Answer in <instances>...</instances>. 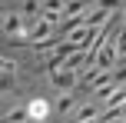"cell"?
Segmentation results:
<instances>
[{
	"mask_svg": "<svg viewBox=\"0 0 126 123\" xmlns=\"http://www.w3.org/2000/svg\"><path fill=\"white\" fill-rule=\"evenodd\" d=\"M113 63H116V50L110 47V40H106V43L96 50V57H93V70H106V73H110Z\"/></svg>",
	"mask_w": 126,
	"mask_h": 123,
	"instance_id": "2",
	"label": "cell"
},
{
	"mask_svg": "<svg viewBox=\"0 0 126 123\" xmlns=\"http://www.w3.org/2000/svg\"><path fill=\"white\" fill-rule=\"evenodd\" d=\"M50 83L57 87L60 93H70L76 87V73L73 70H50Z\"/></svg>",
	"mask_w": 126,
	"mask_h": 123,
	"instance_id": "3",
	"label": "cell"
},
{
	"mask_svg": "<svg viewBox=\"0 0 126 123\" xmlns=\"http://www.w3.org/2000/svg\"><path fill=\"white\" fill-rule=\"evenodd\" d=\"M27 117H30V123H47V117H50V103H47L43 97H30V103L23 106Z\"/></svg>",
	"mask_w": 126,
	"mask_h": 123,
	"instance_id": "1",
	"label": "cell"
},
{
	"mask_svg": "<svg viewBox=\"0 0 126 123\" xmlns=\"http://www.w3.org/2000/svg\"><path fill=\"white\" fill-rule=\"evenodd\" d=\"M7 123H30V117H27V110H10L7 113Z\"/></svg>",
	"mask_w": 126,
	"mask_h": 123,
	"instance_id": "11",
	"label": "cell"
},
{
	"mask_svg": "<svg viewBox=\"0 0 126 123\" xmlns=\"http://www.w3.org/2000/svg\"><path fill=\"white\" fill-rule=\"evenodd\" d=\"M3 30H7V37H17V33L27 30V20L20 17V13H10V17L3 20Z\"/></svg>",
	"mask_w": 126,
	"mask_h": 123,
	"instance_id": "5",
	"label": "cell"
},
{
	"mask_svg": "<svg viewBox=\"0 0 126 123\" xmlns=\"http://www.w3.org/2000/svg\"><path fill=\"white\" fill-rule=\"evenodd\" d=\"M106 103H110V106H123V103H126V93H123V87H113V93L106 97Z\"/></svg>",
	"mask_w": 126,
	"mask_h": 123,
	"instance_id": "8",
	"label": "cell"
},
{
	"mask_svg": "<svg viewBox=\"0 0 126 123\" xmlns=\"http://www.w3.org/2000/svg\"><path fill=\"white\" fill-rule=\"evenodd\" d=\"M13 90V73H0V93H10Z\"/></svg>",
	"mask_w": 126,
	"mask_h": 123,
	"instance_id": "12",
	"label": "cell"
},
{
	"mask_svg": "<svg viewBox=\"0 0 126 123\" xmlns=\"http://www.w3.org/2000/svg\"><path fill=\"white\" fill-rule=\"evenodd\" d=\"M90 10V0H63V10L60 17H80V13Z\"/></svg>",
	"mask_w": 126,
	"mask_h": 123,
	"instance_id": "4",
	"label": "cell"
},
{
	"mask_svg": "<svg viewBox=\"0 0 126 123\" xmlns=\"http://www.w3.org/2000/svg\"><path fill=\"white\" fill-rule=\"evenodd\" d=\"M73 106H76L73 93H63V97H60V103H57V110H60V113H70V110H73Z\"/></svg>",
	"mask_w": 126,
	"mask_h": 123,
	"instance_id": "9",
	"label": "cell"
},
{
	"mask_svg": "<svg viewBox=\"0 0 126 123\" xmlns=\"http://www.w3.org/2000/svg\"><path fill=\"white\" fill-rule=\"evenodd\" d=\"M57 43H60V37H47V40H40V43H30L37 53H47V50H57Z\"/></svg>",
	"mask_w": 126,
	"mask_h": 123,
	"instance_id": "7",
	"label": "cell"
},
{
	"mask_svg": "<svg viewBox=\"0 0 126 123\" xmlns=\"http://www.w3.org/2000/svg\"><path fill=\"white\" fill-rule=\"evenodd\" d=\"M10 43H13V47H30V37H27V30H23V33H17V37H10Z\"/></svg>",
	"mask_w": 126,
	"mask_h": 123,
	"instance_id": "13",
	"label": "cell"
},
{
	"mask_svg": "<svg viewBox=\"0 0 126 123\" xmlns=\"http://www.w3.org/2000/svg\"><path fill=\"white\" fill-rule=\"evenodd\" d=\"M3 13H7V10H3V3H0V17H3Z\"/></svg>",
	"mask_w": 126,
	"mask_h": 123,
	"instance_id": "16",
	"label": "cell"
},
{
	"mask_svg": "<svg viewBox=\"0 0 126 123\" xmlns=\"http://www.w3.org/2000/svg\"><path fill=\"white\" fill-rule=\"evenodd\" d=\"M20 17H23L27 23L37 20V17H40V0H23V13H20Z\"/></svg>",
	"mask_w": 126,
	"mask_h": 123,
	"instance_id": "6",
	"label": "cell"
},
{
	"mask_svg": "<svg viewBox=\"0 0 126 123\" xmlns=\"http://www.w3.org/2000/svg\"><path fill=\"white\" fill-rule=\"evenodd\" d=\"M40 10H53V13H60V10H63V0H47Z\"/></svg>",
	"mask_w": 126,
	"mask_h": 123,
	"instance_id": "15",
	"label": "cell"
},
{
	"mask_svg": "<svg viewBox=\"0 0 126 123\" xmlns=\"http://www.w3.org/2000/svg\"><path fill=\"white\" fill-rule=\"evenodd\" d=\"M76 120H80V123H83V120H96V106H93V103L80 106V110H76Z\"/></svg>",
	"mask_w": 126,
	"mask_h": 123,
	"instance_id": "10",
	"label": "cell"
},
{
	"mask_svg": "<svg viewBox=\"0 0 126 123\" xmlns=\"http://www.w3.org/2000/svg\"><path fill=\"white\" fill-rule=\"evenodd\" d=\"M100 10H106V13L120 10V0H100Z\"/></svg>",
	"mask_w": 126,
	"mask_h": 123,
	"instance_id": "14",
	"label": "cell"
}]
</instances>
